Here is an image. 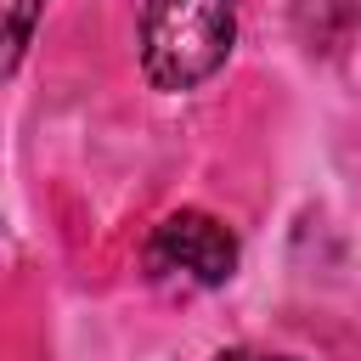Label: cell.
I'll return each instance as SVG.
<instances>
[{
	"instance_id": "obj_1",
	"label": "cell",
	"mask_w": 361,
	"mask_h": 361,
	"mask_svg": "<svg viewBox=\"0 0 361 361\" xmlns=\"http://www.w3.org/2000/svg\"><path fill=\"white\" fill-rule=\"evenodd\" d=\"M237 45V0H141V73L180 96L226 68Z\"/></svg>"
},
{
	"instance_id": "obj_2",
	"label": "cell",
	"mask_w": 361,
	"mask_h": 361,
	"mask_svg": "<svg viewBox=\"0 0 361 361\" xmlns=\"http://www.w3.org/2000/svg\"><path fill=\"white\" fill-rule=\"evenodd\" d=\"M141 265L152 282H169V288H226L237 271V231L220 214L175 209L152 226Z\"/></svg>"
},
{
	"instance_id": "obj_3",
	"label": "cell",
	"mask_w": 361,
	"mask_h": 361,
	"mask_svg": "<svg viewBox=\"0 0 361 361\" xmlns=\"http://www.w3.org/2000/svg\"><path fill=\"white\" fill-rule=\"evenodd\" d=\"M39 6H45V0H6V73H17V62H23L28 39H34Z\"/></svg>"
},
{
	"instance_id": "obj_4",
	"label": "cell",
	"mask_w": 361,
	"mask_h": 361,
	"mask_svg": "<svg viewBox=\"0 0 361 361\" xmlns=\"http://www.w3.org/2000/svg\"><path fill=\"white\" fill-rule=\"evenodd\" d=\"M214 361H293V355H271V350H220Z\"/></svg>"
}]
</instances>
